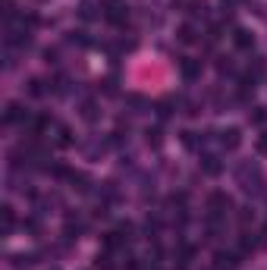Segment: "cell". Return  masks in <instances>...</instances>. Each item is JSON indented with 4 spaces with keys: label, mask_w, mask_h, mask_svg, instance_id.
<instances>
[{
    "label": "cell",
    "mask_w": 267,
    "mask_h": 270,
    "mask_svg": "<svg viewBox=\"0 0 267 270\" xmlns=\"http://www.w3.org/2000/svg\"><path fill=\"white\" fill-rule=\"evenodd\" d=\"M126 16H129V10H126V4H123V0H107V4H104V19H107V22L123 25V22H126Z\"/></svg>",
    "instance_id": "1"
},
{
    "label": "cell",
    "mask_w": 267,
    "mask_h": 270,
    "mask_svg": "<svg viewBox=\"0 0 267 270\" xmlns=\"http://www.w3.org/2000/svg\"><path fill=\"white\" fill-rule=\"evenodd\" d=\"M220 145H223V148H229V151H236V148L242 145V135H239V129H226V132L220 135Z\"/></svg>",
    "instance_id": "2"
},
{
    "label": "cell",
    "mask_w": 267,
    "mask_h": 270,
    "mask_svg": "<svg viewBox=\"0 0 267 270\" xmlns=\"http://www.w3.org/2000/svg\"><path fill=\"white\" fill-rule=\"evenodd\" d=\"M233 44H236V47H242V50H248V47L255 44L252 32H245V28H236V32H233Z\"/></svg>",
    "instance_id": "3"
},
{
    "label": "cell",
    "mask_w": 267,
    "mask_h": 270,
    "mask_svg": "<svg viewBox=\"0 0 267 270\" xmlns=\"http://www.w3.org/2000/svg\"><path fill=\"white\" fill-rule=\"evenodd\" d=\"M25 119H28V113L22 110L19 104H10L7 107V123H25Z\"/></svg>",
    "instance_id": "4"
},
{
    "label": "cell",
    "mask_w": 267,
    "mask_h": 270,
    "mask_svg": "<svg viewBox=\"0 0 267 270\" xmlns=\"http://www.w3.org/2000/svg\"><path fill=\"white\" fill-rule=\"evenodd\" d=\"M217 270H236V255H229V251H220L217 255Z\"/></svg>",
    "instance_id": "5"
},
{
    "label": "cell",
    "mask_w": 267,
    "mask_h": 270,
    "mask_svg": "<svg viewBox=\"0 0 267 270\" xmlns=\"http://www.w3.org/2000/svg\"><path fill=\"white\" fill-rule=\"evenodd\" d=\"M201 73V63H192V60H183V76L186 79H195Z\"/></svg>",
    "instance_id": "6"
},
{
    "label": "cell",
    "mask_w": 267,
    "mask_h": 270,
    "mask_svg": "<svg viewBox=\"0 0 267 270\" xmlns=\"http://www.w3.org/2000/svg\"><path fill=\"white\" fill-rule=\"evenodd\" d=\"M44 92H47V88H44L41 79H32V82H28V95H32V98H41Z\"/></svg>",
    "instance_id": "7"
},
{
    "label": "cell",
    "mask_w": 267,
    "mask_h": 270,
    "mask_svg": "<svg viewBox=\"0 0 267 270\" xmlns=\"http://www.w3.org/2000/svg\"><path fill=\"white\" fill-rule=\"evenodd\" d=\"M180 41H183V44H192V41H195V28H192V25H183V28H180Z\"/></svg>",
    "instance_id": "8"
},
{
    "label": "cell",
    "mask_w": 267,
    "mask_h": 270,
    "mask_svg": "<svg viewBox=\"0 0 267 270\" xmlns=\"http://www.w3.org/2000/svg\"><path fill=\"white\" fill-rule=\"evenodd\" d=\"M13 226H16V217H13V207H4V229L10 232Z\"/></svg>",
    "instance_id": "9"
},
{
    "label": "cell",
    "mask_w": 267,
    "mask_h": 270,
    "mask_svg": "<svg viewBox=\"0 0 267 270\" xmlns=\"http://www.w3.org/2000/svg\"><path fill=\"white\" fill-rule=\"evenodd\" d=\"M204 170H207V173H220V164H217V157H204Z\"/></svg>",
    "instance_id": "10"
},
{
    "label": "cell",
    "mask_w": 267,
    "mask_h": 270,
    "mask_svg": "<svg viewBox=\"0 0 267 270\" xmlns=\"http://www.w3.org/2000/svg\"><path fill=\"white\" fill-rule=\"evenodd\" d=\"M69 141H73V138H69V129H66V126H60V138H57V145H60V148H66Z\"/></svg>",
    "instance_id": "11"
},
{
    "label": "cell",
    "mask_w": 267,
    "mask_h": 270,
    "mask_svg": "<svg viewBox=\"0 0 267 270\" xmlns=\"http://www.w3.org/2000/svg\"><path fill=\"white\" fill-rule=\"evenodd\" d=\"M252 119H255V123H264V119H267V110H264V107H255V113H252Z\"/></svg>",
    "instance_id": "12"
}]
</instances>
